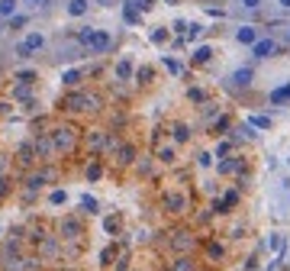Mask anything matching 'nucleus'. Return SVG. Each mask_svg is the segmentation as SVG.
<instances>
[{"mask_svg": "<svg viewBox=\"0 0 290 271\" xmlns=\"http://www.w3.org/2000/svg\"><path fill=\"white\" fill-rule=\"evenodd\" d=\"M48 139H52V146H55V155L74 152V146H77V129H74V126H55V129L48 132Z\"/></svg>", "mask_w": 290, "mask_h": 271, "instance_id": "nucleus-1", "label": "nucleus"}, {"mask_svg": "<svg viewBox=\"0 0 290 271\" xmlns=\"http://www.w3.org/2000/svg\"><path fill=\"white\" fill-rule=\"evenodd\" d=\"M65 110H74V113H81V110H100L103 107V100H100L97 94H84V91H71L68 97H65V103H61Z\"/></svg>", "mask_w": 290, "mask_h": 271, "instance_id": "nucleus-2", "label": "nucleus"}, {"mask_svg": "<svg viewBox=\"0 0 290 271\" xmlns=\"http://www.w3.org/2000/svg\"><path fill=\"white\" fill-rule=\"evenodd\" d=\"M168 248L177 252V255H191L193 248H197V236H193L191 229H174L171 239H168Z\"/></svg>", "mask_w": 290, "mask_h": 271, "instance_id": "nucleus-3", "label": "nucleus"}, {"mask_svg": "<svg viewBox=\"0 0 290 271\" xmlns=\"http://www.w3.org/2000/svg\"><path fill=\"white\" fill-rule=\"evenodd\" d=\"M81 42H84L87 49H94V52H107V49L113 46L110 32H103V29H81Z\"/></svg>", "mask_w": 290, "mask_h": 271, "instance_id": "nucleus-4", "label": "nucleus"}, {"mask_svg": "<svg viewBox=\"0 0 290 271\" xmlns=\"http://www.w3.org/2000/svg\"><path fill=\"white\" fill-rule=\"evenodd\" d=\"M58 229H61V239L65 242H81L84 239V223H81V220L77 217H61V223H58Z\"/></svg>", "mask_w": 290, "mask_h": 271, "instance_id": "nucleus-5", "label": "nucleus"}, {"mask_svg": "<svg viewBox=\"0 0 290 271\" xmlns=\"http://www.w3.org/2000/svg\"><path fill=\"white\" fill-rule=\"evenodd\" d=\"M39 258H42V262H58V258H61L58 236H46V239L39 242Z\"/></svg>", "mask_w": 290, "mask_h": 271, "instance_id": "nucleus-6", "label": "nucleus"}, {"mask_svg": "<svg viewBox=\"0 0 290 271\" xmlns=\"http://www.w3.org/2000/svg\"><path fill=\"white\" fill-rule=\"evenodd\" d=\"M42 46H46V36H42V32H29V36H26L23 42L16 46V55H20V58H26V55L39 52V49H42Z\"/></svg>", "mask_w": 290, "mask_h": 271, "instance_id": "nucleus-7", "label": "nucleus"}, {"mask_svg": "<svg viewBox=\"0 0 290 271\" xmlns=\"http://www.w3.org/2000/svg\"><path fill=\"white\" fill-rule=\"evenodd\" d=\"M165 210H168V213H174V217H181V213H187V210H191V200H187L184 194H165Z\"/></svg>", "mask_w": 290, "mask_h": 271, "instance_id": "nucleus-8", "label": "nucleus"}, {"mask_svg": "<svg viewBox=\"0 0 290 271\" xmlns=\"http://www.w3.org/2000/svg\"><path fill=\"white\" fill-rule=\"evenodd\" d=\"M277 52V46H274V39H258L252 46V55L255 58H267V55H274Z\"/></svg>", "mask_w": 290, "mask_h": 271, "instance_id": "nucleus-9", "label": "nucleus"}, {"mask_svg": "<svg viewBox=\"0 0 290 271\" xmlns=\"http://www.w3.org/2000/svg\"><path fill=\"white\" fill-rule=\"evenodd\" d=\"M36 155L42 158V162H48V158L55 155V146H52V139H48V136H39V139H36Z\"/></svg>", "mask_w": 290, "mask_h": 271, "instance_id": "nucleus-10", "label": "nucleus"}, {"mask_svg": "<svg viewBox=\"0 0 290 271\" xmlns=\"http://www.w3.org/2000/svg\"><path fill=\"white\" fill-rule=\"evenodd\" d=\"M87 146H91V152H100V148L107 146V132L103 129H87Z\"/></svg>", "mask_w": 290, "mask_h": 271, "instance_id": "nucleus-11", "label": "nucleus"}, {"mask_svg": "<svg viewBox=\"0 0 290 271\" xmlns=\"http://www.w3.org/2000/svg\"><path fill=\"white\" fill-rule=\"evenodd\" d=\"M165 271H197V262H193L191 255H177Z\"/></svg>", "mask_w": 290, "mask_h": 271, "instance_id": "nucleus-12", "label": "nucleus"}, {"mask_svg": "<svg viewBox=\"0 0 290 271\" xmlns=\"http://www.w3.org/2000/svg\"><path fill=\"white\" fill-rule=\"evenodd\" d=\"M116 162L120 165H132L136 162V148H132L129 142H120V148H116Z\"/></svg>", "mask_w": 290, "mask_h": 271, "instance_id": "nucleus-13", "label": "nucleus"}, {"mask_svg": "<svg viewBox=\"0 0 290 271\" xmlns=\"http://www.w3.org/2000/svg\"><path fill=\"white\" fill-rule=\"evenodd\" d=\"M236 39L242 46H255V42H258V29H255V26H242V29L236 32Z\"/></svg>", "mask_w": 290, "mask_h": 271, "instance_id": "nucleus-14", "label": "nucleus"}, {"mask_svg": "<svg viewBox=\"0 0 290 271\" xmlns=\"http://www.w3.org/2000/svg\"><path fill=\"white\" fill-rule=\"evenodd\" d=\"M219 171L222 174H236V171H242V158H222Z\"/></svg>", "mask_w": 290, "mask_h": 271, "instance_id": "nucleus-15", "label": "nucleus"}, {"mask_svg": "<svg viewBox=\"0 0 290 271\" xmlns=\"http://www.w3.org/2000/svg\"><path fill=\"white\" fill-rule=\"evenodd\" d=\"M236 203H239V194H236V191H226V197H222V200H216V213L236 207Z\"/></svg>", "mask_w": 290, "mask_h": 271, "instance_id": "nucleus-16", "label": "nucleus"}, {"mask_svg": "<svg viewBox=\"0 0 290 271\" xmlns=\"http://www.w3.org/2000/svg\"><path fill=\"white\" fill-rule=\"evenodd\" d=\"M232 84H236V87H245V84H252V68H239L236 74H232Z\"/></svg>", "mask_w": 290, "mask_h": 271, "instance_id": "nucleus-17", "label": "nucleus"}, {"mask_svg": "<svg viewBox=\"0 0 290 271\" xmlns=\"http://www.w3.org/2000/svg\"><path fill=\"white\" fill-rule=\"evenodd\" d=\"M87 13V0H68V16H84Z\"/></svg>", "mask_w": 290, "mask_h": 271, "instance_id": "nucleus-18", "label": "nucleus"}, {"mask_svg": "<svg viewBox=\"0 0 290 271\" xmlns=\"http://www.w3.org/2000/svg\"><path fill=\"white\" fill-rule=\"evenodd\" d=\"M48 203H52V207H65V203H68V191H61V187L52 191L48 194Z\"/></svg>", "mask_w": 290, "mask_h": 271, "instance_id": "nucleus-19", "label": "nucleus"}, {"mask_svg": "<svg viewBox=\"0 0 290 271\" xmlns=\"http://www.w3.org/2000/svg\"><path fill=\"white\" fill-rule=\"evenodd\" d=\"M284 100H290V84H284V87H277V91H271V103H284Z\"/></svg>", "mask_w": 290, "mask_h": 271, "instance_id": "nucleus-20", "label": "nucleus"}, {"mask_svg": "<svg viewBox=\"0 0 290 271\" xmlns=\"http://www.w3.org/2000/svg\"><path fill=\"white\" fill-rule=\"evenodd\" d=\"M116 77H122V81H126V77H132V65L126 62V58H122V62H116Z\"/></svg>", "mask_w": 290, "mask_h": 271, "instance_id": "nucleus-21", "label": "nucleus"}, {"mask_svg": "<svg viewBox=\"0 0 290 271\" xmlns=\"http://www.w3.org/2000/svg\"><path fill=\"white\" fill-rule=\"evenodd\" d=\"M81 74H84V71H77V68H71V71H65V74H61V81H65V84H71V87H74L77 81H81Z\"/></svg>", "mask_w": 290, "mask_h": 271, "instance_id": "nucleus-22", "label": "nucleus"}, {"mask_svg": "<svg viewBox=\"0 0 290 271\" xmlns=\"http://www.w3.org/2000/svg\"><path fill=\"white\" fill-rule=\"evenodd\" d=\"M0 16H16V0H0Z\"/></svg>", "mask_w": 290, "mask_h": 271, "instance_id": "nucleus-23", "label": "nucleus"}, {"mask_svg": "<svg viewBox=\"0 0 290 271\" xmlns=\"http://www.w3.org/2000/svg\"><path fill=\"white\" fill-rule=\"evenodd\" d=\"M158 158L161 162H174V146H158Z\"/></svg>", "mask_w": 290, "mask_h": 271, "instance_id": "nucleus-24", "label": "nucleus"}, {"mask_svg": "<svg viewBox=\"0 0 290 271\" xmlns=\"http://www.w3.org/2000/svg\"><path fill=\"white\" fill-rule=\"evenodd\" d=\"M206 255L213 258V262H219V258H222V246H219V242H210V246H206Z\"/></svg>", "mask_w": 290, "mask_h": 271, "instance_id": "nucleus-25", "label": "nucleus"}, {"mask_svg": "<svg viewBox=\"0 0 290 271\" xmlns=\"http://www.w3.org/2000/svg\"><path fill=\"white\" fill-rule=\"evenodd\" d=\"M174 139H177V142H187V139H191V129H187L184 123H177V126H174Z\"/></svg>", "mask_w": 290, "mask_h": 271, "instance_id": "nucleus-26", "label": "nucleus"}, {"mask_svg": "<svg viewBox=\"0 0 290 271\" xmlns=\"http://www.w3.org/2000/svg\"><path fill=\"white\" fill-rule=\"evenodd\" d=\"M81 207H84V213H97V200H94L91 194H84V197H81Z\"/></svg>", "mask_w": 290, "mask_h": 271, "instance_id": "nucleus-27", "label": "nucleus"}, {"mask_svg": "<svg viewBox=\"0 0 290 271\" xmlns=\"http://www.w3.org/2000/svg\"><path fill=\"white\" fill-rule=\"evenodd\" d=\"M248 123H252L255 129H267V126H271V120H267V116H248Z\"/></svg>", "mask_w": 290, "mask_h": 271, "instance_id": "nucleus-28", "label": "nucleus"}, {"mask_svg": "<svg viewBox=\"0 0 290 271\" xmlns=\"http://www.w3.org/2000/svg\"><path fill=\"white\" fill-rule=\"evenodd\" d=\"M210 55H213L210 49H206V46H200L197 52H193V62H200V65H203V62H210Z\"/></svg>", "mask_w": 290, "mask_h": 271, "instance_id": "nucleus-29", "label": "nucleus"}, {"mask_svg": "<svg viewBox=\"0 0 290 271\" xmlns=\"http://www.w3.org/2000/svg\"><path fill=\"white\" fill-rule=\"evenodd\" d=\"M122 16H126L129 23H136V20H139V13H136V7H132V3H126V7H122Z\"/></svg>", "mask_w": 290, "mask_h": 271, "instance_id": "nucleus-30", "label": "nucleus"}, {"mask_svg": "<svg viewBox=\"0 0 290 271\" xmlns=\"http://www.w3.org/2000/svg\"><path fill=\"white\" fill-rule=\"evenodd\" d=\"M100 174H103V168H100V165H91V168H87V181H97Z\"/></svg>", "mask_w": 290, "mask_h": 271, "instance_id": "nucleus-31", "label": "nucleus"}, {"mask_svg": "<svg viewBox=\"0 0 290 271\" xmlns=\"http://www.w3.org/2000/svg\"><path fill=\"white\" fill-rule=\"evenodd\" d=\"M284 248V236H271V252H281Z\"/></svg>", "mask_w": 290, "mask_h": 271, "instance_id": "nucleus-32", "label": "nucleus"}, {"mask_svg": "<svg viewBox=\"0 0 290 271\" xmlns=\"http://www.w3.org/2000/svg\"><path fill=\"white\" fill-rule=\"evenodd\" d=\"M139 81H142V84H145V81H152V71H148V68H139Z\"/></svg>", "mask_w": 290, "mask_h": 271, "instance_id": "nucleus-33", "label": "nucleus"}, {"mask_svg": "<svg viewBox=\"0 0 290 271\" xmlns=\"http://www.w3.org/2000/svg\"><path fill=\"white\" fill-rule=\"evenodd\" d=\"M10 26H13V29L16 26H26V16H10Z\"/></svg>", "mask_w": 290, "mask_h": 271, "instance_id": "nucleus-34", "label": "nucleus"}, {"mask_svg": "<svg viewBox=\"0 0 290 271\" xmlns=\"http://www.w3.org/2000/svg\"><path fill=\"white\" fill-rule=\"evenodd\" d=\"M165 65H168V71H171V74H177V71H181V65H177L174 58H168V62H165Z\"/></svg>", "mask_w": 290, "mask_h": 271, "instance_id": "nucleus-35", "label": "nucleus"}, {"mask_svg": "<svg viewBox=\"0 0 290 271\" xmlns=\"http://www.w3.org/2000/svg\"><path fill=\"white\" fill-rule=\"evenodd\" d=\"M242 7H248V10H255V7H261V0H242Z\"/></svg>", "mask_w": 290, "mask_h": 271, "instance_id": "nucleus-36", "label": "nucleus"}, {"mask_svg": "<svg viewBox=\"0 0 290 271\" xmlns=\"http://www.w3.org/2000/svg\"><path fill=\"white\" fill-rule=\"evenodd\" d=\"M281 3H284V7H290V0H281Z\"/></svg>", "mask_w": 290, "mask_h": 271, "instance_id": "nucleus-37", "label": "nucleus"}, {"mask_svg": "<svg viewBox=\"0 0 290 271\" xmlns=\"http://www.w3.org/2000/svg\"><path fill=\"white\" fill-rule=\"evenodd\" d=\"M32 3H46V0H32Z\"/></svg>", "mask_w": 290, "mask_h": 271, "instance_id": "nucleus-38", "label": "nucleus"}]
</instances>
